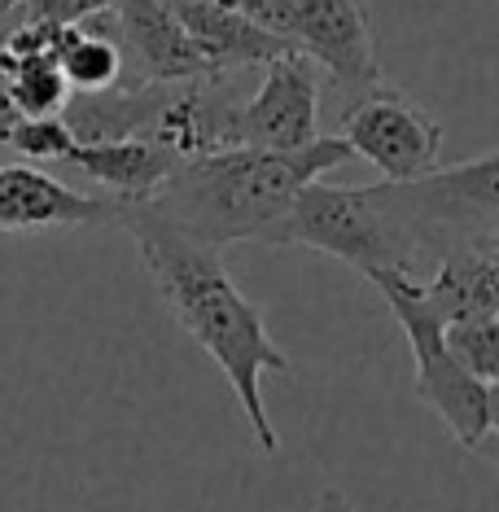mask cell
I'll list each match as a JSON object with an SVG mask.
<instances>
[{"mask_svg":"<svg viewBox=\"0 0 499 512\" xmlns=\"http://www.w3.org/2000/svg\"><path fill=\"white\" fill-rule=\"evenodd\" d=\"M119 224L132 232L141 267L149 285L158 289L162 307L171 311V320L215 359V368L228 377L232 394H237L246 425L254 434V447L263 456H276V425L263 407V386L268 377H289L294 364L281 346L272 342L268 324H263L259 307L241 294L237 281L228 276L219 250L202 246V241L184 237L180 228H171L162 215H154L145 202L119 206Z\"/></svg>","mask_w":499,"mask_h":512,"instance_id":"obj_1","label":"cell"},{"mask_svg":"<svg viewBox=\"0 0 499 512\" xmlns=\"http://www.w3.org/2000/svg\"><path fill=\"white\" fill-rule=\"evenodd\" d=\"M342 162H351V149L338 136H320L294 154L219 149L180 162L145 206L211 250H224L232 241L289 246V211L298 193Z\"/></svg>","mask_w":499,"mask_h":512,"instance_id":"obj_2","label":"cell"},{"mask_svg":"<svg viewBox=\"0 0 499 512\" xmlns=\"http://www.w3.org/2000/svg\"><path fill=\"white\" fill-rule=\"evenodd\" d=\"M381 298L390 302L394 320H399L403 337L412 346V364H416V399H421L438 421L447 425V434L469 451H486L491 456L495 442V386L469 377L456 359H451L443 342V324L434 320V311L421 298V281L399 272H377L368 276Z\"/></svg>","mask_w":499,"mask_h":512,"instance_id":"obj_3","label":"cell"},{"mask_svg":"<svg viewBox=\"0 0 499 512\" xmlns=\"http://www.w3.org/2000/svg\"><path fill=\"white\" fill-rule=\"evenodd\" d=\"M289 246H311L333 254L359 276L399 272L403 254L394 228L377 202V189H342V184H307L289 211Z\"/></svg>","mask_w":499,"mask_h":512,"instance_id":"obj_4","label":"cell"},{"mask_svg":"<svg viewBox=\"0 0 499 512\" xmlns=\"http://www.w3.org/2000/svg\"><path fill=\"white\" fill-rule=\"evenodd\" d=\"M338 141L351 149V158L359 154L364 162H373L386 184H412L434 176L438 158H443L438 119H429V110H421L390 79L368 88L364 97L346 101Z\"/></svg>","mask_w":499,"mask_h":512,"instance_id":"obj_5","label":"cell"},{"mask_svg":"<svg viewBox=\"0 0 499 512\" xmlns=\"http://www.w3.org/2000/svg\"><path fill=\"white\" fill-rule=\"evenodd\" d=\"M320 136V71L303 53L272 57L259 92L232 110V149L294 154Z\"/></svg>","mask_w":499,"mask_h":512,"instance_id":"obj_6","label":"cell"},{"mask_svg":"<svg viewBox=\"0 0 499 512\" xmlns=\"http://www.w3.org/2000/svg\"><path fill=\"white\" fill-rule=\"evenodd\" d=\"M285 5H289V18H294V31H289L294 49L316 71L329 75L333 88L346 101L386 84L373 49L368 9L359 0H285Z\"/></svg>","mask_w":499,"mask_h":512,"instance_id":"obj_7","label":"cell"},{"mask_svg":"<svg viewBox=\"0 0 499 512\" xmlns=\"http://www.w3.org/2000/svg\"><path fill=\"white\" fill-rule=\"evenodd\" d=\"M110 40L119 44L123 79L119 84H184L211 79L189 36L180 31L167 0H119L106 9Z\"/></svg>","mask_w":499,"mask_h":512,"instance_id":"obj_8","label":"cell"},{"mask_svg":"<svg viewBox=\"0 0 499 512\" xmlns=\"http://www.w3.org/2000/svg\"><path fill=\"white\" fill-rule=\"evenodd\" d=\"M114 197H92L66 189L49 171L0 167V232H44V228H101L119 224Z\"/></svg>","mask_w":499,"mask_h":512,"instance_id":"obj_9","label":"cell"},{"mask_svg":"<svg viewBox=\"0 0 499 512\" xmlns=\"http://www.w3.org/2000/svg\"><path fill=\"white\" fill-rule=\"evenodd\" d=\"M167 5L211 75H237L246 66H268L272 57L298 53L289 40L254 27L250 18L232 14L219 0H167Z\"/></svg>","mask_w":499,"mask_h":512,"instance_id":"obj_10","label":"cell"},{"mask_svg":"<svg viewBox=\"0 0 499 512\" xmlns=\"http://www.w3.org/2000/svg\"><path fill=\"white\" fill-rule=\"evenodd\" d=\"M421 298L438 324L499 316V237L447 254L421 281Z\"/></svg>","mask_w":499,"mask_h":512,"instance_id":"obj_11","label":"cell"},{"mask_svg":"<svg viewBox=\"0 0 499 512\" xmlns=\"http://www.w3.org/2000/svg\"><path fill=\"white\" fill-rule=\"evenodd\" d=\"M71 167H79L88 180H97L114 202L132 206L149 202L162 180L180 167V158H171L167 149L149 145V141H106V145H75L71 149Z\"/></svg>","mask_w":499,"mask_h":512,"instance_id":"obj_12","label":"cell"},{"mask_svg":"<svg viewBox=\"0 0 499 512\" xmlns=\"http://www.w3.org/2000/svg\"><path fill=\"white\" fill-rule=\"evenodd\" d=\"M53 62L71 92H101L123 79V57H119V44L110 40L106 14L84 18V22H75V27H57L53 31Z\"/></svg>","mask_w":499,"mask_h":512,"instance_id":"obj_13","label":"cell"},{"mask_svg":"<svg viewBox=\"0 0 499 512\" xmlns=\"http://www.w3.org/2000/svg\"><path fill=\"white\" fill-rule=\"evenodd\" d=\"M0 84L22 119H57L71 97L53 53H5L0 49Z\"/></svg>","mask_w":499,"mask_h":512,"instance_id":"obj_14","label":"cell"},{"mask_svg":"<svg viewBox=\"0 0 499 512\" xmlns=\"http://www.w3.org/2000/svg\"><path fill=\"white\" fill-rule=\"evenodd\" d=\"M443 342H447L451 359H456L469 377L495 386V377H499V316L443 324Z\"/></svg>","mask_w":499,"mask_h":512,"instance_id":"obj_15","label":"cell"},{"mask_svg":"<svg viewBox=\"0 0 499 512\" xmlns=\"http://www.w3.org/2000/svg\"><path fill=\"white\" fill-rule=\"evenodd\" d=\"M5 145L14 149V154L22 158H71V149H75V136H71V127H66L62 119H22L14 132L5 136Z\"/></svg>","mask_w":499,"mask_h":512,"instance_id":"obj_16","label":"cell"},{"mask_svg":"<svg viewBox=\"0 0 499 512\" xmlns=\"http://www.w3.org/2000/svg\"><path fill=\"white\" fill-rule=\"evenodd\" d=\"M219 5L232 9V14H241V18H250L254 27L272 31V36H281V40H289V31H294V18H289L285 0H219Z\"/></svg>","mask_w":499,"mask_h":512,"instance_id":"obj_17","label":"cell"},{"mask_svg":"<svg viewBox=\"0 0 499 512\" xmlns=\"http://www.w3.org/2000/svg\"><path fill=\"white\" fill-rule=\"evenodd\" d=\"M22 5H27V0H0V40L22 22Z\"/></svg>","mask_w":499,"mask_h":512,"instance_id":"obj_18","label":"cell"},{"mask_svg":"<svg viewBox=\"0 0 499 512\" xmlns=\"http://www.w3.org/2000/svg\"><path fill=\"white\" fill-rule=\"evenodd\" d=\"M311 512H355V508H351V499H346L342 491H324L316 504H311Z\"/></svg>","mask_w":499,"mask_h":512,"instance_id":"obj_19","label":"cell"}]
</instances>
